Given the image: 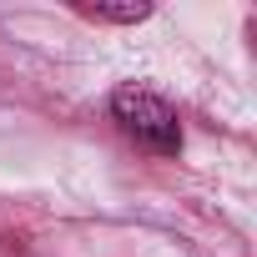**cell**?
Masks as SVG:
<instances>
[{"label": "cell", "mask_w": 257, "mask_h": 257, "mask_svg": "<svg viewBox=\"0 0 257 257\" xmlns=\"http://www.w3.org/2000/svg\"><path fill=\"white\" fill-rule=\"evenodd\" d=\"M76 11H81L86 21H106V26H137V21L152 16L147 0H96V6H91V0H81Z\"/></svg>", "instance_id": "cell-2"}, {"label": "cell", "mask_w": 257, "mask_h": 257, "mask_svg": "<svg viewBox=\"0 0 257 257\" xmlns=\"http://www.w3.org/2000/svg\"><path fill=\"white\" fill-rule=\"evenodd\" d=\"M111 116L121 121V132L137 147H147L157 157H177L182 152V121H177L167 96H157L147 86H121L111 96Z\"/></svg>", "instance_id": "cell-1"}]
</instances>
